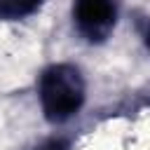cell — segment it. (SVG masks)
Returning a JSON list of instances; mask_svg holds the SVG:
<instances>
[{
	"label": "cell",
	"instance_id": "obj_3",
	"mask_svg": "<svg viewBox=\"0 0 150 150\" xmlns=\"http://www.w3.org/2000/svg\"><path fill=\"white\" fill-rule=\"evenodd\" d=\"M45 0H0V19L5 21H19L23 16H30L40 9Z\"/></svg>",
	"mask_w": 150,
	"mask_h": 150
},
{
	"label": "cell",
	"instance_id": "obj_4",
	"mask_svg": "<svg viewBox=\"0 0 150 150\" xmlns=\"http://www.w3.org/2000/svg\"><path fill=\"white\" fill-rule=\"evenodd\" d=\"M143 42H145V47H148V52H150V23H148L145 30H143Z\"/></svg>",
	"mask_w": 150,
	"mask_h": 150
},
{
	"label": "cell",
	"instance_id": "obj_2",
	"mask_svg": "<svg viewBox=\"0 0 150 150\" xmlns=\"http://www.w3.org/2000/svg\"><path fill=\"white\" fill-rule=\"evenodd\" d=\"M73 19L82 38L103 42L117 23V0H75Z\"/></svg>",
	"mask_w": 150,
	"mask_h": 150
},
{
	"label": "cell",
	"instance_id": "obj_1",
	"mask_svg": "<svg viewBox=\"0 0 150 150\" xmlns=\"http://www.w3.org/2000/svg\"><path fill=\"white\" fill-rule=\"evenodd\" d=\"M38 96L49 122H66L82 108L87 96V84L80 68L70 63H54L45 68L38 82Z\"/></svg>",
	"mask_w": 150,
	"mask_h": 150
}]
</instances>
